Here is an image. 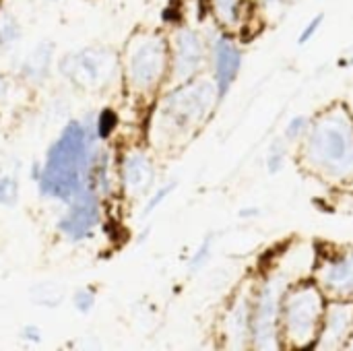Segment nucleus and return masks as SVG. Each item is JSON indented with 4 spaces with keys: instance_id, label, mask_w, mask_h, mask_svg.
<instances>
[{
    "instance_id": "1",
    "label": "nucleus",
    "mask_w": 353,
    "mask_h": 351,
    "mask_svg": "<svg viewBox=\"0 0 353 351\" xmlns=\"http://www.w3.org/2000/svg\"><path fill=\"white\" fill-rule=\"evenodd\" d=\"M89 120H70L48 149L46 161L35 174L43 197L70 203L87 186L99 134L97 124Z\"/></svg>"
},
{
    "instance_id": "2",
    "label": "nucleus",
    "mask_w": 353,
    "mask_h": 351,
    "mask_svg": "<svg viewBox=\"0 0 353 351\" xmlns=\"http://www.w3.org/2000/svg\"><path fill=\"white\" fill-rule=\"evenodd\" d=\"M217 99V87L213 83L196 79L180 83V87L168 93L155 110L151 126L155 137H159V143H170L199 128Z\"/></svg>"
},
{
    "instance_id": "3",
    "label": "nucleus",
    "mask_w": 353,
    "mask_h": 351,
    "mask_svg": "<svg viewBox=\"0 0 353 351\" xmlns=\"http://www.w3.org/2000/svg\"><path fill=\"white\" fill-rule=\"evenodd\" d=\"M122 68L126 89L132 95L145 97L155 93L170 72L168 37L153 29H139L124 48Z\"/></svg>"
},
{
    "instance_id": "4",
    "label": "nucleus",
    "mask_w": 353,
    "mask_h": 351,
    "mask_svg": "<svg viewBox=\"0 0 353 351\" xmlns=\"http://www.w3.org/2000/svg\"><path fill=\"white\" fill-rule=\"evenodd\" d=\"M308 159L329 176H347L353 172V126L341 112L321 118L306 143Z\"/></svg>"
},
{
    "instance_id": "5",
    "label": "nucleus",
    "mask_w": 353,
    "mask_h": 351,
    "mask_svg": "<svg viewBox=\"0 0 353 351\" xmlns=\"http://www.w3.org/2000/svg\"><path fill=\"white\" fill-rule=\"evenodd\" d=\"M281 312H283V331L290 345L310 348L314 341H319L323 317H325V300L319 288L314 285L294 288L281 302Z\"/></svg>"
},
{
    "instance_id": "6",
    "label": "nucleus",
    "mask_w": 353,
    "mask_h": 351,
    "mask_svg": "<svg viewBox=\"0 0 353 351\" xmlns=\"http://www.w3.org/2000/svg\"><path fill=\"white\" fill-rule=\"evenodd\" d=\"M118 54L112 52L110 48L97 46L64 54L58 62L60 74L87 91H99L112 85L118 74Z\"/></svg>"
},
{
    "instance_id": "7",
    "label": "nucleus",
    "mask_w": 353,
    "mask_h": 351,
    "mask_svg": "<svg viewBox=\"0 0 353 351\" xmlns=\"http://www.w3.org/2000/svg\"><path fill=\"white\" fill-rule=\"evenodd\" d=\"M205 64V41L192 27H178L170 41V77L174 83H186L196 77Z\"/></svg>"
},
{
    "instance_id": "8",
    "label": "nucleus",
    "mask_w": 353,
    "mask_h": 351,
    "mask_svg": "<svg viewBox=\"0 0 353 351\" xmlns=\"http://www.w3.org/2000/svg\"><path fill=\"white\" fill-rule=\"evenodd\" d=\"M281 312V283L279 279H269L252 306V339L261 350L275 348L277 321Z\"/></svg>"
},
{
    "instance_id": "9",
    "label": "nucleus",
    "mask_w": 353,
    "mask_h": 351,
    "mask_svg": "<svg viewBox=\"0 0 353 351\" xmlns=\"http://www.w3.org/2000/svg\"><path fill=\"white\" fill-rule=\"evenodd\" d=\"M99 194L85 186L72 201L68 211L60 217L58 221V230L62 236H66L68 240H85L89 238L95 228L99 225Z\"/></svg>"
},
{
    "instance_id": "10",
    "label": "nucleus",
    "mask_w": 353,
    "mask_h": 351,
    "mask_svg": "<svg viewBox=\"0 0 353 351\" xmlns=\"http://www.w3.org/2000/svg\"><path fill=\"white\" fill-rule=\"evenodd\" d=\"M155 170L149 155L141 149H128L120 161V184L122 192L130 199H139L153 186Z\"/></svg>"
},
{
    "instance_id": "11",
    "label": "nucleus",
    "mask_w": 353,
    "mask_h": 351,
    "mask_svg": "<svg viewBox=\"0 0 353 351\" xmlns=\"http://www.w3.org/2000/svg\"><path fill=\"white\" fill-rule=\"evenodd\" d=\"M240 66H242L240 48L228 35H219L213 41V68H215V87L219 99L228 95L230 87L238 77Z\"/></svg>"
},
{
    "instance_id": "12",
    "label": "nucleus",
    "mask_w": 353,
    "mask_h": 351,
    "mask_svg": "<svg viewBox=\"0 0 353 351\" xmlns=\"http://www.w3.org/2000/svg\"><path fill=\"white\" fill-rule=\"evenodd\" d=\"M321 290L335 298H353V254L327 261L319 271Z\"/></svg>"
},
{
    "instance_id": "13",
    "label": "nucleus",
    "mask_w": 353,
    "mask_h": 351,
    "mask_svg": "<svg viewBox=\"0 0 353 351\" xmlns=\"http://www.w3.org/2000/svg\"><path fill=\"white\" fill-rule=\"evenodd\" d=\"M353 327V306L352 304H331L329 310H325L323 317V327L319 341L325 348H337L345 337L350 335Z\"/></svg>"
},
{
    "instance_id": "14",
    "label": "nucleus",
    "mask_w": 353,
    "mask_h": 351,
    "mask_svg": "<svg viewBox=\"0 0 353 351\" xmlns=\"http://www.w3.org/2000/svg\"><path fill=\"white\" fill-rule=\"evenodd\" d=\"M207 2L213 19L221 29L236 31L242 29V25L246 23L248 6H250L248 0H207Z\"/></svg>"
},
{
    "instance_id": "15",
    "label": "nucleus",
    "mask_w": 353,
    "mask_h": 351,
    "mask_svg": "<svg viewBox=\"0 0 353 351\" xmlns=\"http://www.w3.org/2000/svg\"><path fill=\"white\" fill-rule=\"evenodd\" d=\"M54 41H39L29 54L27 58L23 60V66H21V74L31 81V83H41L46 81L48 72H50V66H52V60H54Z\"/></svg>"
},
{
    "instance_id": "16",
    "label": "nucleus",
    "mask_w": 353,
    "mask_h": 351,
    "mask_svg": "<svg viewBox=\"0 0 353 351\" xmlns=\"http://www.w3.org/2000/svg\"><path fill=\"white\" fill-rule=\"evenodd\" d=\"M225 329H228V339L236 348L244 345V341L248 339V335L252 331V306L246 296L238 298V302L234 304V308L228 317Z\"/></svg>"
},
{
    "instance_id": "17",
    "label": "nucleus",
    "mask_w": 353,
    "mask_h": 351,
    "mask_svg": "<svg viewBox=\"0 0 353 351\" xmlns=\"http://www.w3.org/2000/svg\"><path fill=\"white\" fill-rule=\"evenodd\" d=\"M64 298L66 288L58 281H39L29 290V300L41 308H56L64 302Z\"/></svg>"
},
{
    "instance_id": "18",
    "label": "nucleus",
    "mask_w": 353,
    "mask_h": 351,
    "mask_svg": "<svg viewBox=\"0 0 353 351\" xmlns=\"http://www.w3.org/2000/svg\"><path fill=\"white\" fill-rule=\"evenodd\" d=\"M21 39V25L10 12H0V50H10Z\"/></svg>"
},
{
    "instance_id": "19",
    "label": "nucleus",
    "mask_w": 353,
    "mask_h": 351,
    "mask_svg": "<svg viewBox=\"0 0 353 351\" xmlns=\"http://www.w3.org/2000/svg\"><path fill=\"white\" fill-rule=\"evenodd\" d=\"M19 201V180L12 174L0 176V205L12 207Z\"/></svg>"
},
{
    "instance_id": "20",
    "label": "nucleus",
    "mask_w": 353,
    "mask_h": 351,
    "mask_svg": "<svg viewBox=\"0 0 353 351\" xmlns=\"http://www.w3.org/2000/svg\"><path fill=\"white\" fill-rule=\"evenodd\" d=\"M95 300H97L95 292L89 290V288H81L72 296V304H74L77 312H81V314H89L93 310V306H95Z\"/></svg>"
},
{
    "instance_id": "21",
    "label": "nucleus",
    "mask_w": 353,
    "mask_h": 351,
    "mask_svg": "<svg viewBox=\"0 0 353 351\" xmlns=\"http://www.w3.org/2000/svg\"><path fill=\"white\" fill-rule=\"evenodd\" d=\"M283 166H285V151H283V145L277 141V143L271 147V151H269L267 170H269L271 176H275V174H279V172L283 170Z\"/></svg>"
},
{
    "instance_id": "22",
    "label": "nucleus",
    "mask_w": 353,
    "mask_h": 351,
    "mask_svg": "<svg viewBox=\"0 0 353 351\" xmlns=\"http://www.w3.org/2000/svg\"><path fill=\"white\" fill-rule=\"evenodd\" d=\"M174 188H176V182H168L165 186H161L159 190H155L153 194H151V199L147 201V205H145V211H143V217H147V215H151L172 192H174Z\"/></svg>"
},
{
    "instance_id": "23",
    "label": "nucleus",
    "mask_w": 353,
    "mask_h": 351,
    "mask_svg": "<svg viewBox=\"0 0 353 351\" xmlns=\"http://www.w3.org/2000/svg\"><path fill=\"white\" fill-rule=\"evenodd\" d=\"M211 248H213V236H207L205 240H203V244L199 246V250L194 252V257L190 259V271H199L207 261H209V257H211Z\"/></svg>"
},
{
    "instance_id": "24",
    "label": "nucleus",
    "mask_w": 353,
    "mask_h": 351,
    "mask_svg": "<svg viewBox=\"0 0 353 351\" xmlns=\"http://www.w3.org/2000/svg\"><path fill=\"white\" fill-rule=\"evenodd\" d=\"M306 130H308V118H306V116H296V118L290 120V124H288V128H285V139H288V141H296V139H300Z\"/></svg>"
},
{
    "instance_id": "25",
    "label": "nucleus",
    "mask_w": 353,
    "mask_h": 351,
    "mask_svg": "<svg viewBox=\"0 0 353 351\" xmlns=\"http://www.w3.org/2000/svg\"><path fill=\"white\" fill-rule=\"evenodd\" d=\"M323 21H325V14L323 12H319V14H314L312 19H310V23L302 29V33H300V37H298V43L300 46H304V43H308L314 35H316V31L321 29V25H323Z\"/></svg>"
},
{
    "instance_id": "26",
    "label": "nucleus",
    "mask_w": 353,
    "mask_h": 351,
    "mask_svg": "<svg viewBox=\"0 0 353 351\" xmlns=\"http://www.w3.org/2000/svg\"><path fill=\"white\" fill-rule=\"evenodd\" d=\"M21 337H23V341H27V343H41V341H43L41 329L35 327V325H25L23 331H21Z\"/></svg>"
},
{
    "instance_id": "27",
    "label": "nucleus",
    "mask_w": 353,
    "mask_h": 351,
    "mask_svg": "<svg viewBox=\"0 0 353 351\" xmlns=\"http://www.w3.org/2000/svg\"><path fill=\"white\" fill-rule=\"evenodd\" d=\"M6 93H8V85H6V81H4V79H0V99H4V97H6Z\"/></svg>"
},
{
    "instance_id": "28",
    "label": "nucleus",
    "mask_w": 353,
    "mask_h": 351,
    "mask_svg": "<svg viewBox=\"0 0 353 351\" xmlns=\"http://www.w3.org/2000/svg\"><path fill=\"white\" fill-rule=\"evenodd\" d=\"M263 2H265L267 6H277V4H281L283 0H263Z\"/></svg>"
},
{
    "instance_id": "29",
    "label": "nucleus",
    "mask_w": 353,
    "mask_h": 351,
    "mask_svg": "<svg viewBox=\"0 0 353 351\" xmlns=\"http://www.w3.org/2000/svg\"><path fill=\"white\" fill-rule=\"evenodd\" d=\"M347 62H353V56H352V58H350V60H347Z\"/></svg>"
},
{
    "instance_id": "30",
    "label": "nucleus",
    "mask_w": 353,
    "mask_h": 351,
    "mask_svg": "<svg viewBox=\"0 0 353 351\" xmlns=\"http://www.w3.org/2000/svg\"><path fill=\"white\" fill-rule=\"evenodd\" d=\"M48 2H58V0H48Z\"/></svg>"
},
{
    "instance_id": "31",
    "label": "nucleus",
    "mask_w": 353,
    "mask_h": 351,
    "mask_svg": "<svg viewBox=\"0 0 353 351\" xmlns=\"http://www.w3.org/2000/svg\"><path fill=\"white\" fill-rule=\"evenodd\" d=\"M0 6H2V0H0Z\"/></svg>"
}]
</instances>
